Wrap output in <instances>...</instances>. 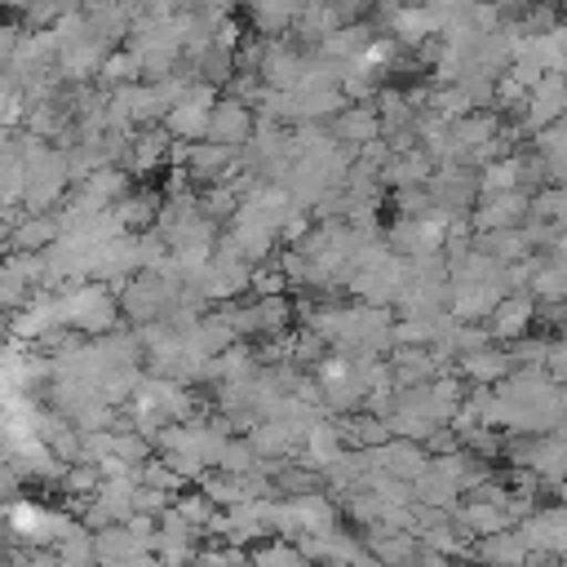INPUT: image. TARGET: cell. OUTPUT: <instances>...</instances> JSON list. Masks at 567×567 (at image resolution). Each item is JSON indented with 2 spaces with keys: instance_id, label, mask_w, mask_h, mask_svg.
I'll return each mask as SVG.
<instances>
[{
  "instance_id": "obj_10",
  "label": "cell",
  "mask_w": 567,
  "mask_h": 567,
  "mask_svg": "<svg viewBox=\"0 0 567 567\" xmlns=\"http://www.w3.org/2000/svg\"><path fill=\"white\" fill-rule=\"evenodd\" d=\"M399 4H430V0H399Z\"/></svg>"
},
{
  "instance_id": "obj_11",
  "label": "cell",
  "mask_w": 567,
  "mask_h": 567,
  "mask_svg": "<svg viewBox=\"0 0 567 567\" xmlns=\"http://www.w3.org/2000/svg\"><path fill=\"white\" fill-rule=\"evenodd\" d=\"M239 4H248V9H252V4H257V0H239Z\"/></svg>"
},
{
  "instance_id": "obj_1",
  "label": "cell",
  "mask_w": 567,
  "mask_h": 567,
  "mask_svg": "<svg viewBox=\"0 0 567 567\" xmlns=\"http://www.w3.org/2000/svg\"><path fill=\"white\" fill-rule=\"evenodd\" d=\"M439 31H443V18L434 13V4H403V9L394 13V22H390L385 35H394L403 49H421V44L434 40Z\"/></svg>"
},
{
  "instance_id": "obj_2",
  "label": "cell",
  "mask_w": 567,
  "mask_h": 567,
  "mask_svg": "<svg viewBox=\"0 0 567 567\" xmlns=\"http://www.w3.org/2000/svg\"><path fill=\"white\" fill-rule=\"evenodd\" d=\"M301 4H306V0H257V4L248 9V22H252L257 35L279 40V35H288V31L297 27Z\"/></svg>"
},
{
  "instance_id": "obj_5",
  "label": "cell",
  "mask_w": 567,
  "mask_h": 567,
  "mask_svg": "<svg viewBox=\"0 0 567 567\" xmlns=\"http://www.w3.org/2000/svg\"><path fill=\"white\" fill-rule=\"evenodd\" d=\"M97 75H102V84H115L120 89V84H137V75H146V71H142V58L133 49H111Z\"/></svg>"
},
{
  "instance_id": "obj_8",
  "label": "cell",
  "mask_w": 567,
  "mask_h": 567,
  "mask_svg": "<svg viewBox=\"0 0 567 567\" xmlns=\"http://www.w3.org/2000/svg\"><path fill=\"white\" fill-rule=\"evenodd\" d=\"M514 177H518V164H514V159H501V164H492V168L483 173V186H487V190H509Z\"/></svg>"
},
{
  "instance_id": "obj_6",
  "label": "cell",
  "mask_w": 567,
  "mask_h": 567,
  "mask_svg": "<svg viewBox=\"0 0 567 567\" xmlns=\"http://www.w3.org/2000/svg\"><path fill=\"white\" fill-rule=\"evenodd\" d=\"M337 128H341L346 142H372L377 128H381V115L372 106H350V111L337 115Z\"/></svg>"
},
{
  "instance_id": "obj_9",
  "label": "cell",
  "mask_w": 567,
  "mask_h": 567,
  "mask_svg": "<svg viewBox=\"0 0 567 567\" xmlns=\"http://www.w3.org/2000/svg\"><path fill=\"white\" fill-rule=\"evenodd\" d=\"M536 292H540V297H563V292H567V266L540 270V275H536Z\"/></svg>"
},
{
  "instance_id": "obj_4",
  "label": "cell",
  "mask_w": 567,
  "mask_h": 567,
  "mask_svg": "<svg viewBox=\"0 0 567 567\" xmlns=\"http://www.w3.org/2000/svg\"><path fill=\"white\" fill-rule=\"evenodd\" d=\"M248 106L244 102H235V97H226V102H217L213 106V124H208V137L213 142H221V146H230V142H244L248 137Z\"/></svg>"
},
{
  "instance_id": "obj_3",
  "label": "cell",
  "mask_w": 567,
  "mask_h": 567,
  "mask_svg": "<svg viewBox=\"0 0 567 567\" xmlns=\"http://www.w3.org/2000/svg\"><path fill=\"white\" fill-rule=\"evenodd\" d=\"M337 27H346V22L337 18V9H332L328 0H306V4H301V18H297V27H292V35H297L301 44H319V40L332 35Z\"/></svg>"
},
{
  "instance_id": "obj_7",
  "label": "cell",
  "mask_w": 567,
  "mask_h": 567,
  "mask_svg": "<svg viewBox=\"0 0 567 567\" xmlns=\"http://www.w3.org/2000/svg\"><path fill=\"white\" fill-rule=\"evenodd\" d=\"M527 301H509V306H501L496 310V332L501 337H514V332H523V323H527Z\"/></svg>"
}]
</instances>
